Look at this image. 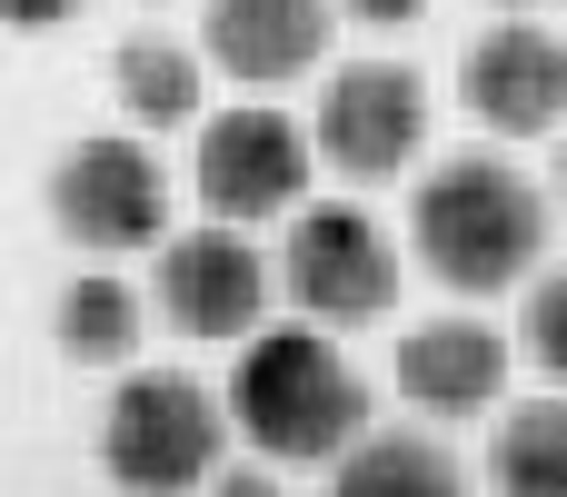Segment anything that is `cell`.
Here are the masks:
<instances>
[{"label":"cell","instance_id":"14","mask_svg":"<svg viewBox=\"0 0 567 497\" xmlns=\"http://www.w3.org/2000/svg\"><path fill=\"white\" fill-rule=\"evenodd\" d=\"M329 497H468V478H458V458H449L429 428H369V438L339 458Z\"/></svg>","mask_w":567,"mask_h":497},{"label":"cell","instance_id":"2","mask_svg":"<svg viewBox=\"0 0 567 497\" xmlns=\"http://www.w3.org/2000/svg\"><path fill=\"white\" fill-rule=\"evenodd\" d=\"M229 418L259 458L279 468H339L359 438H369V379L349 369V349L319 329V319H289V329H259L229 369Z\"/></svg>","mask_w":567,"mask_h":497},{"label":"cell","instance_id":"12","mask_svg":"<svg viewBox=\"0 0 567 497\" xmlns=\"http://www.w3.org/2000/svg\"><path fill=\"white\" fill-rule=\"evenodd\" d=\"M199 90H209V50H189V40L130 30V40L110 50V100H120V120H140V130H189V120H199Z\"/></svg>","mask_w":567,"mask_h":497},{"label":"cell","instance_id":"22","mask_svg":"<svg viewBox=\"0 0 567 497\" xmlns=\"http://www.w3.org/2000/svg\"><path fill=\"white\" fill-rule=\"evenodd\" d=\"M150 10H159V0H150Z\"/></svg>","mask_w":567,"mask_h":497},{"label":"cell","instance_id":"4","mask_svg":"<svg viewBox=\"0 0 567 497\" xmlns=\"http://www.w3.org/2000/svg\"><path fill=\"white\" fill-rule=\"evenodd\" d=\"M50 219L90 259H130V249L169 239V169H159V149L130 139V130L70 139L50 159Z\"/></svg>","mask_w":567,"mask_h":497},{"label":"cell","instance_id":"13","mask_svg":"<svg viewBox=\"0 0 567 497\" xmlns=\"http://www.w3.org/2000/svg\"><path fill=\"white\" fill-rule=\"evenodd\" d=\"M140 329H150V299H140L120 269H80V279L60 289V309H50V339H60V359H80V369H130V359H140Z\"/></svg>","mask_w":567,"mask_h":497},{"label":"cell","instance_id":"5","mask_svg":"<svg viewBox=\"0 0 567 497\" xmlns=\"http://www.w3.org/2000/svg\"><path fill=\"white\" fill-rule=\"evenodd\" d=\"M309 159H319V130H299V120L269 110V100H239V110L199 120L189 189H199V209L229 219V229H249V219H299Z\"/></svg>","mask_w":567,"mask_h":497},{"label":"cell","instance_id":"21","mask_svg":"<svg viewBox=\"0 0 567 497\" xmlns=\"http://www.w3.org/2000/svg\"><path fill=\"white\" fill-rule=\"evenodd\" d=\"M498 10H548V0H498Z\"/></svg>","mask_w":567,"mask_h":497},{"label":"cell","instance_id":"3","mask_svg":"<svg viewBox=\"0 0 567 497\" xmlns=\"http://www.w3.org/2000/svg\"><path fill=\"white\" fill-rule=\"evenodd\" d=\"M219 438H229V398H209L189 369H130L100 418V468L130 497H189L219 478Z\"/></svg>","mask_w":567,"mask_h":497},{"label":"cell","instance_id":"18","mask_svg":"<svg viewBox=\"0 0 567 497\" xmlns=\"http://www.w3.org/2000/svg\"><path fill=\"white\" fill-rule=\"evenodd\" d=\"M209 497H279V458H259V468H219Z\"/></svg>","mask_w":567,"mask_h":497},{"label":"cell","instance_id":"17","mask_svg":"<svg viewBox=\"0 0 567 497\" xmlns=\"http://www.w3.org/2000/svg\"><path fill=\"white\" fill-rule=\"evenodd\" d=\"M359 30H409V20H429V0H339Z\"/></svg>","mask_w":567,"mask_h":497},{"label":"cell","instance_id":"15","mask_svg":"<svg viewBox=\"0 0 567 497\" xmlns=\"http://www.w3.org/2000/svg\"><path fill=\"white\" fill-rule=\"evenodd\" d=\"M498 497H567V398H518L488 438Z\"/></svg>","mask_w":567,"mask_h":497},{"label":"cell","instance_id":"16","mask_svg":"<svg viewBox=\"0 0 567 497\" xmlns=\"http://www.w3.org/2000/svg\"><path fill=\"white\" fill-rule=\"evenodd\" d=\"M518 349H528V359H538V369H548V379L567 389V269H538V279H528V309H518Z\"/></svg>","mask_w":567,"mask_h":497},{"label":"cell","instance_id":"7","mask_svg":"<svg viewBox=\"0 0 567 497\" xmlns=\"http://www.w3.org/2000/svg\"><path fill=\"white\" fill-rule=\"evenodd\" d=\"M269 289H279V259H259L249 229H229V219L159 239V319H169L179 339H229V349H249L259 319H269Z\"/></svg>","mask_w":567,"mask_h":497},{"label":"cell","instance_id":"19","mask_svg":"<svg viewBox=\"0 0 567 497\" xmlns=\"http://www.w3.org/2000/svg\"><path fill=\"white\" fill-rule=\"evenodd\" d=\"M70 10H80V0H10V20H20V30H60Z\"/></svg>","mask_w":567,"mask_h":497},{"label":"cell","instance_id":"20","mask_svg":"<svg viewBox=\"0 0 567 497\" xmlns=\"http://www.w3.org/2000/svg\"><path fill=\"white\" fill-rule=\"evenodd\" d=\"M558 209H567V149H558Z\"/></svg>","mask_w":567,"mask_h":497},{"label":"cell","instance_id":"6","mask_svg":"<svg viewBox=\"0 0 567 497\" xmlns=\"http://www.w3.org/2000/svg\"><path fill=\"white\" fill-rule=\"evenodd\" d=\"M279 289L299 299V319L319 329H369L399 309V239L359 209V199H319L289 219L279 239Z\"/></svg>","mask_w":567,"mask_h":497},{"label":"cell","instance_id":"11","mask_svg":"<svg viewBox=\"0 0 567 497\" xmlns=\"http://www.w3.org/2000/svg\"><path fill=\"white\" fill-rule=\"evenodd\" d=\"M339 20H349L339 0H209L199 10V50H209V70H229L249 90H279V80L319 70Z\"/></svg>","mask_w":567,"mask_h":497},{"label":"cell","instance_id":"10","mask_svg":"<svg viewBox=\"0 0 567 497\" xmlns=\"http://www.w3.org/2000/svg\"><path fill=\"white\" fill-rule=\"evenodd\" d=\"M508 369H518V339L488 329L478 309H449V319H419L399 339V398L429 408V418H478L508 398Z\"/></svg>","mask_w":567,"mask_h":497},{"label":"cell","instance_id":"9","mask_svg":"<svg viewBox=\"0 0 567 497\" xmlns=\"http://www.w3.org/2000/svg\"><path fill=\"white\" fill-rule=\"evenodd\" d=\"M458 100L498 139H538L567 120V40L538 20H498L458 50Z\"/></svg>","mask_w":567,"mask_h":497},{"label":"cell","instance_id":"8","mask_svg":"<svg viewBox=\"0 0 567 497\" xmlns=\"http://www.w3.org/2000/svg\"><path fill=\"white\" fill-rule=\"evenodd\" d=\"M429 149V80L409 60H339L319 90V159L349 179H399Z\"/></svg>","mask_w":567,"mask_h":497},{"label":"cell","instance_id":"1","mask_svg":"<svg viewBox=\"0 0 567 497\" xmlns=\"http://www.w3.org/2000/svg\"><path fill=\"white\" fill-rule=\"evenodd\" d=\"M409 249L419 269L449 289V299H498V289H528L538 279V249H548V199L518 159L498 149H458L419 179L409 199Z\"/></svg>","mask_w":567,"mask_h":497}]
</instances>
